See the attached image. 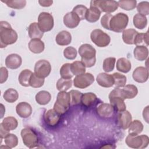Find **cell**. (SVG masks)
Masks as SVG:
<instances>
[{"mask_svg":"<svg viewBox=\"0 0 149 149\" xmlns=\"http://www.w3.org/2000/svg\"><path fill=\"white\" fill-rule=\"evenodd\" d=\"M17 40V34L10 24L5 21L0 22V47H6L8 45L14 44Z\"/></svg>","mask_w":149,"mask_h":149,"instance_id":"obj_1","label":"cell"},{"mask_svg":"<svg viewBox=\"0 0 149 149\" xmlns=\"http://www.w3.org/2000/svg\"><path fill=\"white\" fill-rule=\"evenodd\" d=\"M79 53L81 58V62L85 67L90 68L93 66L96 61V50L88 44H84L79 48Z\"/></svg>","mask_w":149,"mask_h":149,"instance_id":"obj_2","label":"cell"},{"mask_svg":"<svg viewBox=\"0 0 149 149\" xmlns=\"http://www.w3.org/2000/svg\"><path fill=\"white\" fill-rule=\"evenodd\" d=\"M70 106V95L69 93L60 91L58 95L54 109L61 115H63Z\"/></svg>","mask_w":149,"mask_h":149,"instance_id":"obj_3","label":"cell"},{"mask_svg":"<svg viewBox=\"0 0 149 149\" xmlns=\"http://www.w3.org/2000/svg\"><path fill=\"white\" fill-rule=\"evenodd\" d=\"M109 99L115 110L118 112L126 110V107L124 102L125 98L121 88L116 87L113 89L109 95Z\"/></svg>","mask_w":149,"mask_h":149,"instance_id":"obj_4","label":"cell"},{"mask_svg":"<svg viewBox=\"0 0 149 149\" xmlns=\"http://www.w3.org/2000/svg\"><path fill=\"white\" fill-rule=\"evenodd\" d=\"M128 22L129 17L127 15L124 13H118L113 16L110 20V30L116 33H120L126 27Z\"/></svg>","mask_w":149,"mask_h":149,"instance_id":"obj_5","label":"cell"},{"mask_svg":"<svg viewBox=\"0 0 149 149\" xmlns=\"http://www.w3.org/2000/svg\"><path fill=\"white\" fill-rule=\"evenodd\" d=\"M126 144L129 147L133 148H144L149 144V138L146 135L131 134H129L125 140Z\"/></svg>","mask_w":149,"mask_h":149,"instance_id":"obj_6","label":"cell"},{"mask_svg":"<svg viewBox=\"0 0 149 149\" xmlns=\"http://www.w3.org/2000/svg\"><path fill=\"white\" fill-rule=\"evenodd\" d=\"M91 41L99 47H107L111 41L110 37L100 29H95L91 33Z\"/></svg>","mask_w":149,"mask_h":149,"instance_id":"obj_7","label":"cell"},{"mask_svg":"<svg viewBox=\"0 0 149 149\" xmlns=\"http://www.w3.org/2000/svg\"><path fill=\"white\" fill-rule=\"evenodd\" d=\"M90 5L97 7L101 12H106L107 13L113 12L119 6L117 1L105 0L91 1L90 2Z\"/></svg>","mask_w":149,"mask_h":149,"instance_id":"obj_8","label":"cell"},{"mask_svg":"<svg viewBox=\"0 0 149 149\" xmlns=\"http://www.w3.org/2000/svg\"><path fill=\"white\" fill-rule=\"evenodd\" d=\"M24 144L29 148L36 147L38 144V137L36 132L30 128H24L21 131Z\"/></svg>","mask_w":149,"mask_h":149,"instance_id":"obj_9","label":"cell"},{"mask_svg":"<svg viewBox=\"0 0 149 149\" xmlns=\"http://www.w3.org/2000/svg\"><path fill=\"white\" fill-rule=\"evenodd\" d=\"M38 24L43 33L51 30L54 27L53 16L48 12L40 13L38 17Z\"/></svg>","mask_w":149,"mask_h":149,"instance_id":"obj_10","label":"cell"},{"mask_svg":"<svg viewBox=\"0 0 149 149\" xmlns=\"http://www.w3.org/2000/svg\"><path fill=\"white\" fill-rule=\"evenodd\" d=\"M94 81L93 75L90 73L77 75L73 80L74 86L79 88H85L90 86Z\"/></svg>","mask_w":149,"mask_h":149,"instance_id":"obj_11","label":"cell"},{"mask_svg":"<svg viewBox=\"0 0 149 149\" xmlns=\"http://www.w3.org/2000/svg\"><path fill=\"white\" fill-rule=\"evenodd\" d=\"M51 71V65L46 60H40L36 63L34 73L38 77L45 78L47 77Z\"/></svg>","mask_w":149,"mask_h":149,"instance_id":"obj_12","label":"cell"},{"mask_svg":"<svg viewBox=\"0 0 149 149\" xmlns=\"http://www.w3.org/2000/svg\"><path fill=\"white\" fill-rule=\"evenodd\" d=\"M117 120L118 126L120 128L123 129H127L132 122V117L128 111L125 110L119 112L118 115Z\"/></svg>","mask_w":149,"mask_h":149,"instance_id":"obj_13","label":"cell"},{"mask_svg":"<svg viewBox=\"0 0 149 149\" xmlns=\"http://www.w3.org/2000/svg\"><path fill=\"white\" fill-rule=\"evenodd\" d=\"M114 108L111 104L102 103L96 109L98 115L102 118H110L114 113Z\"/></svg>","mask_w":149,"mask_h":149,"instance_id":"obj_14","label":"cell"},{"mask_svg":"<svg viewBox=\"0 0 149 149\" xmlns=\"http://www.w3.org/2000/svg\"><path fill=\"white\" fill-rule=\"evenodd\" d=\"M133 78L136 82L143 83L148 79V70L147 68L139 66L135 69L133 72Z\"/></svg>","mask_w":149,"mask_h":149,"instance_id":"obj_15","label":"cell"},{"mask_svg":"<svg viewBox=\"0 0 149 149\" xmlns=\"http://www.w3.org/2000/svg\"><path fill=\"white\" fill-rule=\"evenodd\" d=\"M22 63V59L20 55L16 54H12L7 56L5 59V65L10 69L19 68Z\"/></svg>","mask_w":149,"mask_h":149,"instance_id":"obj_16","label":"cell"},{"mask_svg":"<svg viewBox=\"0 0 149 149\" xmlns=\"http://www.w3.org/2000/svg\"><path fill=\"white\" fill-rule=\"evenodd\" d=\"M80 22V18L73 12L67 13L63 17V23L65 25L70 29L76 27Z\"/></svg>","mask_w":149,"mask_h":149,"instance_id":"obj_17","label":"cell"},{"mask_svg":"<svg viewBox=\"0 0 149 149\" xmlns=\"http://www.w3.org/2000/svg\"><path fill=\"white\" fill-rule=\"evenodd\" d=\"M45 123L49 126H54L58 124L61 119V115L54 109H49L44 115Z\"/></svg>","mask_w":149,"mask_h":149,"instance_id":"obj_18","label":"cell"},{"mask_svg":"<svg viewBox=\"0 0 149 149\" xmlns=\"http://www.w3.org/2000/svg\"><path fill=\"white\" fill-rule=\"evenodd\" d=\"M16 111L20 117L26 118L30 116L31 114L32 108L31 105L27 102H21L16 105Z\"/></svg>","mask_w":149,"mask_h":149,"instance_id":"obj_19","label":"cell"},{"mask_svg":"<svg viewBox=\"0 0 149 149\" xmlns=\"http://www.w3.org/2000/svg\"><path fill=\"white\" fill-rule=\"evenodd\" d=\"M97 81L98 84L103 87H111L114 84L113 77L111 74L105 73H101L97 77Z\"/></svg>","mask_w":149,"mask_h":149,"instance_id":"obj_20","label":"cell"},{"mask_svg":"<svg viewBox=\"0 0 149 149\" xmlns=\"http://www.w3.org/2000/svg\"><path fill=\"white\" fill-rule=\"evenodd\" d=\"M29 48L31 52L34 54H40L44 50V43L38 38L31 39L29 43Z\"/></svg>","mask_w":149,"mask_h":149,"instance_id":"obj_21","label":"cell"},{"mask_svg":"<svg viewBox=\"0 0 149 149\" xmlns=\"http://www.w3.org/2000/svg\"><path fill=\"white\" fill-rule=\"evenodd\" d=\"M55 40L56 43L59 45H68L71 42L72 36L70 33L67 31L63 30L56 35Z\"/></svg>","mask_w":149,"mask_h":149,"instance_id":"obj_22","label":"cell"},{"mask_svg":"<svg viewBox=\"0 0 149 149\" xmlns=\"http://www.w3.org/2000/svg\"><path fill=\"white\" fill-rule=\"evenodd\" d=\"M101 11L95 6L90 5V8L87 9L85 19L91 23L97 22L101 15Z\"/></svg>","mask_w":149,"mask_h":149,"instance_id":"obj_23","label":"cell"},{"mask_svg":"<svg viewBox=\"0 0 149 149\" xmlns=\"http://www.w3.org/2000/svg\"><path fill=\"white\" fill-rule=\"evenodd\" d=\"M28 32L29 37L31 39H41L43 36L44 33L40 29L38 23L36 22L32 23L30 24L28 28Z\"/></svg>","mask_w":149,"mask_h":149,"instance_id":"obj_24","label":"cell"},{"mask_svg":"<svg viewBox=\"0 0 149 149\" xmlns=\"http://www.w3.org/2000/svg\"><path fill=\"white\" fill-rule=\"evenodd\" d=\"M148 55V49L144 45L137 46L134 49V58L140 61L146 60Z\"/></svg>","mask_w":149,"mask_h":149,"instance_id":"obj_25","label":"cell"},{"mask_svg":"<svg viewBox=\"0 0 149 149\" xmlns=\"http://www.w3.org/2000/svg\"><path fill=\"white\" fill-rule=\"evenodd\" d=\"M0 125L2 126L5 130L9 132L10 130H14L17 127L18 122L15 118L12 116H8L3 120Z\"/></svg>","mask_w":149,"mask_h":149,"instance_id":"obj_26","label":"cell"},{"mask_svg":"<svg viewBox=\"0 0 149 149\" xmlns=\"http://www.w3.org/2000/svg\"><path fill=\"white\" fill-rule=\"evenodd\" d=\"M138 32L133 29L124 30L122 33V39L127 44H134V38Z\"/></svg>","mask_w":149,"mask_h":149,"instance_id":"obj_27","label":"cell"},{"mask_svg":"<svg viewBox=\"0 0 149 149\" xmlns=\"http://www.w3.org/2000/svg\"><path fill=\"white\" fill-rule=\"evenodd\" d=\"M97 100L96 95L93 93H86L82 94L81 98V103L86 107L92 106Z\"/></svg>","mask_w":149,"mask_h":149,"instance_id":"obj_28","label":"cell"},{"mask_svg":"<svg viewBox=\"0 0 149 149\" xmlns=\"http://www.w3.org/2000/svg\"><path fill=\"white\" fill-rule=\"evenodd\" d=\"M122 90L125 99L133 98L138 93V90L136 86L133 84H127L126 86H124Z\"/></svg>","mask_w":149,"mask_h":149,"instance_id":"obj_29","label":"cell"},{"mask_svg":"<svg viewBox=\"0 0 149 149\" xmlns=\"http://www.w3.org/2000/svg\"><path fill=\"white\" fill-rule=\"evenodd\" d=\"M131 68V63L128 59L125 58H121L117 61L116 69L118 71L123 73H127L130 70Z\"/></svg>","mask_w":149,"mask_h":149,"instance_id":"obj_30","label":"cell"},{"mask_svg":"<svg viewBox=\"0 0 149 149\" xmlns=\"http://www.w3.org/2000/svg\"><path fill=\"white\" fill-rule=\"evenodd\" d=\"M51 99V94L47 91H40L36 95L37 102L40 105L47 104Z\"/></svg>","mask_w":149,"mask_h":149,"instance_id":"obj_31","label":"cell"},{"mask_svg":"<svg viewBox=\"0 0 149 149\" xmlns=\"http://www.w3.org/2000/svg\"><path fill=\"white\" fill-rule=\"evenodd\" d=\"M133 24L136 28L143 29L147 24V19L146 16L140 13L135 15L133 17Z\"/></svg>","mask_w":149,"mask_h":149,"instance_id":"obj_32","label":"cell"},{"mask_svg":"<svg viewBox=\"0 0 149 149\" xmlns=\"http://www.w3.org/2000/svg\"><path fill=\"white\" fill-rule=\"evenodd\" d=\"M33 72L28 69L22 70L19 76V81L20 84L24 87L30 86V79Z\"/></svg>","mask_w":149,"mask_h":149,"instance_id":"obj_33","label":"cell"},{"mask_svg":"<svg viewBox=\"0 0 149 149\" xmlns=\"http://www.w3.org/2000/svg\"><path fill=\"white\" fill-rule=\"evenodd\" d=\"M143 123L138 120H134L131 122L129 126V133L131 134H139L141 133L143 130Z\"/></svg>","mask_w":149,"mask_h":149,"instance_id":"obj_34","label":"cell"},{"mask_svg":"<svg viewBox=\"0 0 149 149\" xmlns=\"http://www.w3.org/2000/svg\"><path fill=\"white\" fill-rule=\"evenodd\" d=\"M70 68L73 75H80L86 72V67L80 61H74L70 63Z\"/></svg>","mask_w":149,"mask_h":149,"instance_id":"obj_35","label":"cell"},{"mask_svg":"<svg viewBox=\"0 0 149 149\" xmlns=\"http://www.w3.org/2000/svg\"><path fill=\"white\" fill-rule=\"evenodd\" d=\"M3 97L4 100L8 102L13 103L18 99L19 94L16 90L9 88L5 91Z\"/></svg>","mask_w":149,"mask_h":149,"instance_id":"obj_36","label":"cell"},{"mask_svg":"<svg viewBox=\"0 0 149 149\" xmlns=\"http://www.w3.org/2000/svg\"><path fill=\"white\" fill-rule=\"evenodd\" d=\"M72 86V80L69 79H59L56 83V88L60 91H66Z\"/></svg>","mask_w":149,"mask_h":149,"instance_id":"obj_37","label":"cell"},{"mask_svg":"<svg viewBox=\"0 0 149 149\" xmlns=\"http://www.w3.org/2000/svg\"><path fill=\"white\" fill-rule=\"evenodd\" d=\"M134 44L136 45V46L148 45V32L147 31L146 33H137L136 35L134 40Z\"/></svg>","mask_w":149,"mask_h":149,"instance_id":"obj_38","label":"cell"},{"mask_svg":"<svg viewBox=\"0 0 149 149\" xmlns=\"http://www.w3.org/2000/svg\"><path fill=\"white\" fill-rule=\"evenodd\" d=\"M1 1L5 3L8 6L16 9H21L26 5V1L25 0H2Z\"/></svg>","mask_w":149,"mask_h":149,"instance_id":"obj_39","label":"cell"},{"mask_svg":"<svg viewBox=\"0 0 149 149\" xmlns=\"http://www.w3.org/2000/svg\"><path fill=\"white\" fill-rule=\"evenodd\" d=\"M114 80V85L116 87L119 88L124 87L126 83V77L119 73H114L112 74Z\"/></svg>","mask_w":149,"mask_h":149,"instance_id":"obj_40","label":"cell"},{"mask_svg":"<svg viewBox=\"0 0 149 149\" xmlns=\"http://www.w3.org/2000/svg\"><path fill=\"white\" fill-rule=\"evenodd\" d=\"M118 6L126 10L134 9L136 6L137 1L135 0H120L118 2Z\"/></svg>","mask_w":149,"mask_h":149,"instance_id":"obj_41","label":"cell"},{"mask_svg":"<svg viewBox=\"0 0 149 149\" xmlns=\"http://www.w3.org/2000/svg\"><path fill=\"white\" fill-rule=\"evenodd\" d=\"M4 141L5 145L9 148L15 147L18 144V139L17 136L12 133H8L5 137Z\"/></svg>","mask_w":149,"mask_h":149,"instance_id":"obj_42","label":"cell"},{"mask_svg":"<svg viewBox=\"0 0 149 149\" xmlns=\"http://www.w3.org/2000/svg\"><path fill=\"white\" fill-rule=\"evenodd\" d=\"M44 83V79L37 76L34 73L31 76L30 79V86L33 88H39L43 86Z\"/></svg>","mask_w":149,"mask_h":149,"instance_id":"obj_43","label":"cell"},{"mask_svg":"<svg viewBox=\"0 0 149 149\" xmlns=\"http://www.w3.org/2000/svg\"><path fill=\"white\" fill-rule=\"evenodd\" d=\"M60 74L62 78L63 79H71L73 74L71 71L70 63H67L63 64L60 69Z\"/></svg>","mask_w":149,"mask_h":149,"instance_id":"obj_44","label":"cell"},{"mask_svg":"<svg viewBox=\"0 0 149 149\" xmlns=\"http://www.w3.org/2000/svg\"><path fill=\"white\" fill-rule=\"evenodd\" d=\"M70 95V104L72 105H77L81 102L82 93L77 90H72L69 92Z\"/></svg>","mask_w":149,"mask_h":149,"instance_id":"obj_45","label":"cell"},{"mask_svg":"<svg viewBox=\"0 0 149 149\" xmlns=\"http://www.w3.org/2000/svg\"><path fill=\"white\" fill-rule=\"evenodd\" d=\"M116 59L113 57L106 58L103 62V69L106 72H110L114 69Z\"/></svg>","mask_w":149,"mask_h":149,"instance_id":"obj_46","label":"cell"},{"mask_svg":"<svg viewBox=\"0 0 149 149\" xmlns=\"http://www.w3.org/2000/svg\"><path fill=\"white\" fill-rule=\"evenodd\" d=\"M87 9L86 6L82 5H78L73 8L72 12L75 13L80 20H83L85 19Z\"/></svg>","mask_w":149,"mask_h":149,"instance_id":"obj_47","label":"cell"},{"mask_svg":"<svg viewBox=\"0 0 149 149\" xmlns=\"http://www.w3.org/2000/svg\"><path fill=\"white\" fill-rule=\"evenodd\" d=\"M137 10L140 14L143 15H148L149 14V2L143 1L140 2L137 6Z\"/></svg>","mask_w":149,"mask_h":149,"instance_id":"obj_48","label":"cell"},{"mask_svg":"<svg viewBox=\"0 0 149 149\" xmlns=\"http://www.w3.org/2000/svg\"><path fill=\"white\" fill-rule=\"evenodd\" d=\"M64 56L70 60L74 59L77 56V51L73 47H68L63 51Z\"/></svg>","mask_w":149,"mask_h":149,"instance_id":"obj_49","label":"cell"},{"mask_svg":"<svg viewBox=\"0 0 149 149\" xmlns=\"http://www.w3.org/2000/svg\"><path fill=\"white\" fill-rule=\"evenodd\" d=\"M112 16H113L110 13H106L102 16L101 19V24L104 28L107 30H110L109 23Z\"/></svg>","mask_w":149,"mask_h":149,"instance_id":"obj_50","label":"cell"},{"mask_svg":"<svg viewBox=\"0 0 149 149\" xmlns=\"http://www.w3.org/2000/svg\"><path fill=\"white\" fill-rule=\"evenodd\" d=\"M0 72H1L0 83H1V84H2L3 83H4L6 81V80L8 77V70L4 67L1 68Z\"/></svg>","mask_w":149,"mask_h":149,"instance_id":"obj_51","label":"cell"},{"mask_svg":"<svg viewBox=\"0 0 149 149\" xmlns=\"http://www.w3.org/2000/svg\"><path fill=\"white\" fill-rule=\"evenodd\" d=\"M39 3L41 6L44 7H48L52 5L53 1H39Z\"/></svg>","mask_w":149,"mask_h":149,"instance_id":"obj_52","label":"cell"},{"mask_svg":"<svg viewBox=\"0 0 149 149\" xmlns=\"http://www.w3.org/2000/svg\"><path fill=\"white\" fill-rule=\"evenodd\" d=\"M143 118L145 119V120L148 123V106H147L145 109L143 110Z\"/></svg>","mask_w":149,"mask_h":149,"instance_id":"obj_53","label":"cell"}]
</instances>
